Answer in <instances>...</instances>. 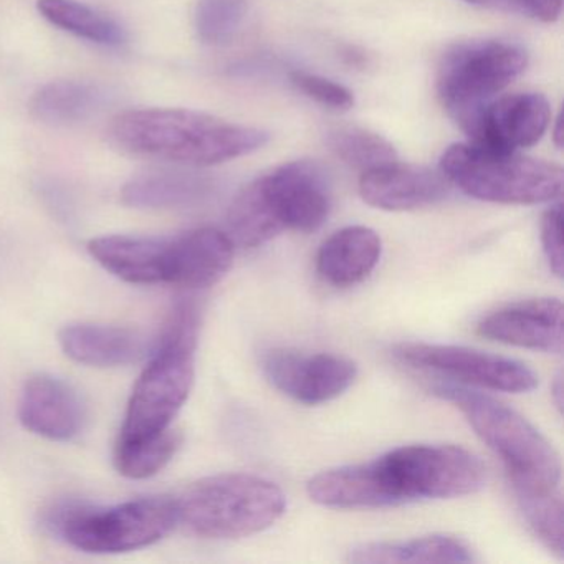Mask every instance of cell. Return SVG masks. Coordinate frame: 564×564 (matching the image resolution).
Listing matches in <instances>:
<instances>
[{
  "label": "cell",
  "instance_id": "6da1fadb",
  "mask_svg": "<svg viewBox=\"0 0 564 564\" xmlns=\"http://www.w3.org/2000/svg\"><path fill=\"white\" fill-rule=\"evenodd\" d=\"M487 468L471 452L455 445H402L388 454L315 475L306 485L315 503L341 510L388 508L422 500L477 494Z\"/></svg>",
  "mask_w": 564,
  "mask_h": 564
},
{
  "label": "cell",
  "instance_id": "7a4b0ae2",
  "mask_svg": "<svg viewBox=\"0 0 564 564\" xmlns=\"http://www.w3.org/2000/svg\"><path fill=\"white\" fill-rule=\"evenodd\" d=\"M115 148L130 156L207 167L247 156L269 133L183 108H141L117 115L108 128Z\"/></svg>",
  "mask_w": 564,
  "mask_h": 564
},
{
  "label": "cell",
  "instance_id": "3957f363",
  "mask_svg": "<svg viewBox=\"0 0 564 564\" xmlns=\"http://www.w3.org/2000/svg\"><path fill=\"white\" fill-rule=\"evenodd\" d=\"M332 210L326 171L315 161H293L240 191L227 213L234 246L256 249L286 230H318Z\"/></svg>",
  "mask_w": 564,
  "mask_h": 564
},
{
  "label": "cell",
  "instance_id": "277c9868",
  "mask_svg": "<svg viewBox=\"0 0 564 564\" xmlns=\"http://www.w3.org/2000/svg\"><path fill=\"white\" fill-rule=\"evenodd\" d=\"M434 392L452 402L500 458L520 508L563 497L560 455L523 415L464 386L438 384Z\"/></svg>",
  "mask_w": 564,
  "mask_h": 564
},
{
  "label": "cell",
  "instance_id": "5b68a950",
  "mask_svg": "<svg viewBox=\"0 0 564 564\" xmlns=\"http://www.w3.org/2000/svg\"><path fill=\"white\" fill-rule=\"evenodd\" d=\"M200 315L196 303L174 306L151 361L134 386L117 442H140L171 429L194 384Z\"/></svg>",
  "mask_w": 564,
  "mask_h": 564
},
{
  "label": "cell",
  "instance_id": "8992f818",
  "mask_svg": "<svg viewBox=\"0 0 564 564\" xmlns=\"http://www.w3.org/2000/svg\"><path fill=\"white\" fill-rule=\"evenodd\" d=\"M187 530L209 540H239L262 533L285 513L286 498L273 481L250 474L203 478L176 500Z\"/></svg>",
  "mask_w": 564,
  "mask_h": 564
},
{
  "label": "cell",
  "instance_id": "52a82bcc",
  "mask_svg": "<svg viewBox=\"0 0 564 564\" xmlns=\"http://www.w3.org/2000/svg\"><path fill=\"white\" fill-rule=\"evenodd\" d=\"M441 173L462 193L485 203L533 206L560 199L563 193V170L556 164L475 143L448 148Z\"/></svg>",
  "mask_w": 564,
  "mask_h": 564
},
{
  "label": "cell",
  "instance_id": "ba28073f",
  "mask_svg": "<svg viewBox=\"0 0 564 564\" xmlns=\"http://www.w3.org/2000/svg\"><path fill=\"white\" fill-rule=\"evenodd\" d=\"M48 527L85 553L117 554L141 550L163 540L180 523L176 500L138 498L113 507L58 505Z\"/></svg>",
  "mask_w": 564,
  "mask_h": 564
},
{
  "label": "cell",
  "instance_id": "9c48e42d",
  "mask_svg": "<svg viewBox=\"0 0 564 564\" xmlns=\"http://www.w3.org/2000/svg\"><path fill=\"white\" fill-rule=\"evenodd\" d=\"M528 55L505 41H471L445 52L435 87L442 105L462 127L527 70Z\"/></svg>",
  "mask_w": 564,
  "mask_h": 564
},
{
  "label": "cell",
  "instance_id": "30bf717a",
  "mask_svg": "<svg viewBox=\"0 0 564 564\" xmlns=\"http://www.w3.org/2000/svg\"><path fill=\"white\" fill-rule=\"evenodd\" d=\"M392 355L411 368L438 372L462 384L490 391L523 394L538 386V376L523 362L464 346L401 343Z\"/></svg>",
  "mask_w": 564,
  "mask_h": 564
},
{
  "label": "cell",
  "instance_id": "8fae6325",
  "mask_svg": "<svg viewBox=\"0 0 564 564\" xmlns=\"http://www.w3.org/2000/svg\"><path fill=\"white\" fill-rule=\"evenodd\" d=\"M265 378L273 388L306 405L323 404L345 394L358 376V366L345 356L329 352L272 349L262 359Z\"/></svg>",
  "mask_w": 564,
  "mask_h": 564
},
{
  "label": "cell",
  "instance_id": "7c38bea8",
  "mask_svg": "<svg viewBox=\"0 0 564 564\" xmlns=\"http://www.w3.org/2000/svg\"><path fill=\"white\" fill-rule=\"evenodd\" d=\"M551 108L540 94H514L485 105L467 124L470 143L490 150L514 151L533 147L550 127Z\"/></svg>",
  "mask_w": 564,
  "mask_h": 564
},
{
  "label": "cell",
  "instance_id": "4fadbf2b",
  "mask_svg": "<svg viewBox=\"0 0 564 564\" xmlns=\"http://www.w3.org/2000/svg\"><path fill=\"white\" fill-rule=\"evenodd\" d=\"M88 252L108 272L133 285H171L176 272V236H105Z\"/></svg>",
  "mask_w": 564,
  "mask_h": 564
},
{
  "label": "cell",
  "instance_id": "5bb4252c",
  "mask_svg": "<svg viewBox=\"0 0 564 564\" xmlns=\"http://www.w3.org/2000/svg\"><path fill=\"white\" fill-rule=\"evenodd\" d=\"M478 333L491 341L531 351H563V303L534 299L513 303L481 319Z\"/></svg>",
  "mask_w": 564,
  "mask_h": 564
},
{
  "label": "cell",
  "instance_id": "9a60e30c",
  "mask_svg": "<svg viewBox=\"0 0 564 564\" xmlns=\"http://www.w3.org/2000/svg\"><path fill=\"white\" fill-rule=\"evenodd\" d=\"M451 183L427 167L394 163L362 171L359 194L376 209L401 213L434 206L447 197Z\"/></svg>",
  "mask_w": 564,
  "mask_h": 564
},
{
  "label": "cell",
  "instance_id": "2e32d148",
  "mask_svg": "<svg viewBox=\"0 0 564 564\" xmlns=\"http://www.w3.org/2000/svg\"><path fill=\"white\" fill-rule=\"evenodd\" d=\"M19 417L28 431L48 441H72L85 424V408L77 392L51 375L28 379L19 402Z\"/></svg>",
  "mask_w": 564,
  "mask_h": 564
},
{
  "label": "cell",
  "instance_id": "e0dca14e",
  "mask_svg": "<svg viewBox=\"0 0 564 564\" xmlns=\"http://www.w3.org/2000/svg\"><path fill=\"white\" fill-rule=\"evenodd\" d=\"M58 339L68 358L91 368L131 365L143 358L148 348L147 338L140 332L94 323L65 326Z\"/></svg>",
  "mask_w": 564,
  "mask_h": 564
},
{
  "label": "cell",
  "instance_id": "ac0fdd59",
  "mask_svg": "<svg viewBox=\"0 0 564 564\" xmlns=\"http://www.w3.org/2000/svg\"><path fill=\"white\" fill-rule=\"evenodd\" d=\"M381 252V239L375 230L362 226L345 227L323 242L316 257V270L329 285L348 289L371 275Z\"/></svg>",
  "mask_w": 564,
  "mask_h": 564
},
{
  "label": "cell",
  "instance_id": "d6986e66",
  "mask_svg": "<svg viewBox=\"0 0 564 564\" xmlns=\"http://www.w3.org/2000/svg\"><path fill=\"white\" fill-rule=\"evenodd\" d=\"M234 247L230 237L214 227L180 234L173 286L203 290L216 285L232 267Z\"/></svg>",
  "mask_w": 564,
  "mask_h": 564
},
{
  "label": "cell",
  "instance_id": "ffe728a7",
  "mask_svg": "<svg viewBox=\"0 0 564 564\" xmlns=\"http://www.w3.org/2000/svg\"><path fill=\"white\" fill-rule=\"evenodd\" d=\"M349 563H475L474 550L460 538L431 534L408 541L366 543L349 551Z\"/></svg>",
  "mask_w": 564,
  "mask_h": 564
},
{
  "label": "cell",
  "instance_id": "44dd1931",
  "mask_svg": "<svg viewBox=\"0 0 564 564\" xmlns=\"http://www.w3.org/2000/svg\"><path fill=\"white\" fill-rule=\"evenodd\" d=\"M108 95L100 85L80 80H57L32 95L29 110L35 120L51 127H74L100 113Z\"/></svg>",
  "mask_w": 564,
  "mask_h": 564
},
{
  "label": "cell",
  "instance_id": "7402d4cb",
  "mask_svg": "<svg viewBox=\"0 0 564 564\" xmlns=\"http://www.w3.org/2000/svg\"><path fill=\"white\" fill-rule=\"evenodd\" d=\"M213 187L207 177L197 174L158 171L128 181L121 200L134 209H177L203 203Z\"/></svg>",
  "mask_w": 564,
  "mask_h": 564
},
{
  "label": "cell",
  "instance_id": "603a6c76",
  "mask_svg": "<svg viewBox=\"0 0 564 564\" xmlns=\"http://www.w3.org/2000/svg\"><path fill=\"white\" fill-rule=\"evenodd\" d=\"M37 9L55 28L91 44L104 47L127 44V31L117 21L78 0H37Z\"/></svg>",
  "mask_w": 564,
  "mask_h": 564
},
{
  "label": "cell",
  "instance_id": "cb8c5ba5",
  "mask_svg": "<svg viewBox=\"0 0 564 564\" xmlns=\"http://www.w3.org/2000/svg\"><path fill=\"white\" fill-rule=\"evenodd\" d=\"M180 445L181 435L173 429H167L163 434L147 441L117 442L115 467L123 477L134 480L153 477L170 464Z\"/></svg>",
  "mask_w": 564,
  "mask_h": 564
},
{
  "label": "cell",
  "instance_id": "d4e9b609",
  "mask_svg": "<svg viewBox=\"0 0 564 564\" xmlns=\"http://www.w3.org/2000/svg\"><path fill=\"white\" fill-rule=\"evenodd\" d=\"M329 150L349 166L368 171L398 160L394 147L378 133L359 127H336L326 133Z\"/></svg>",
  "mask_w": 564,
  "mask_h": 564
},
{
  "label": "cell",
  "instance_id": "484cf974",
  "mask_svg": "<svg viewBox=\"0 0 564 564\" xmlns=\"http://www.w3.org/2000/svg\"><path fill=\"white\" fill-rule=\"evenodd\" d=\"M247 0H197L194 25L207 45L227 44L242 25Z\"/></svg>",
  "mask_w": 564,
  "mask_h": 564
},
{
  "label": "cell",
  "instance_id": "4316f807",
  "mask_svg": "<svg viewBox=\"0 0 564 564\" xmlns=\"http://www.w3.org/2000/svg\"><path fill=\"white\" fill-rule=\"evenodd\" d=\"M292 84L306 97L315 100L323 107L332 110L346 111L355 105V97L348 88L335 84L328 78L319 75L306 74V72H295L292 74Z\"/></svg>",
  "mask_w": 564,
  "mask_h": 564
},
{
  "label": "cell",
  "instance_id": "83f0119b",
  "mask_svg": "<svg viewBox=\"0 0 564 564\" xmlns=\"http://www.w3.org/2000/svg\"><path fill=\"white\" fill-rule=\"evenodd\" d=\"M541 243H543L544 256H546L550 269L554 275L563 276L564 253H563V209L561 204L551 207L544 213L541 220Z\"/></svg>",
  "mask_w": 564,
  "mask_h": 564
},
{
  "label": "cell",
  "instance_id": "f1b7e54d",
  "mask_svg": "<svg viewBox=\"0 0 564 564\" xmlns=\"http://www.w3.org/2000/svg\"><path fill=\"white\" fill-rule=\"evenodd\" d=\"M527 14L543 22H554L560 19L563 0H523Z\"/></svg>",
  "mask_w": 564,
  "mask_h": 564
},
{
  "label": "cell",
  "instance_id": "f546056e",
  "mask_svg": "<svg viewBox=\"0 0 564 564\" xmlns=\"http://www.w3.org/2000/svg\"><path fill=\"white\" fill-rule=\"evenodd\" d=\"M468 4L505 12H527L523 0H465Z\"/></svg>",
  "mask_w": 564,
  "mask_h": 564
},
{
  "label": "cell",
  "instance_id": "4dcf8cb0",
  "mask_svg": "<svg viewBox=\"0 0 564 564\" xmlns=\"http://www.w3.org/2000/svg\"><path fill=\"white\" fill-rule=\"evenodd\" d=\"M553 395L554 404H556V408L561 411V408H563V378H561V376H557L556 382H554Z\"/></svg>",
  "mask_w": 564,
  "mask_h": 564
},
{
  "label": "cell",
  "instance_id": "1f68e13d",
  "mask_svg": "<svg viewBox=\"0 0 564 564\" xmlns=\"http://www.w3.org/2000/svg\"><path fill=\"white\" fill-rule=\"evenodd\" d=\"M561 138H563V134H561V120H557L556 130H554V141H556L557 147H561Z\"/></svg>",
  "mask_w": 564,
  "mask_h": 564
}]
</instances>
